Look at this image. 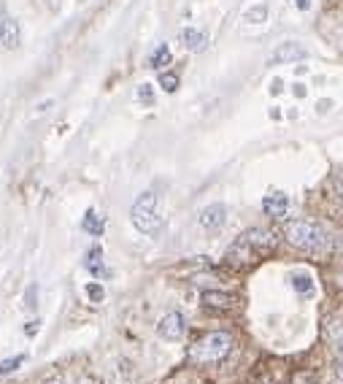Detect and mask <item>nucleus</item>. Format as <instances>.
Masks as SVG:
<instances>
[{"label":"nucleus","mask_w":343,"mask_h":384,"mask_svg":"<svg viewBox=\"0 0 343 384\" xmlns=\"http://www.w3.org/2000/svg\"><path fill=\"white\" fill-rule=\"evenodd\" d=\"M338 192L343 195V173H341V179H338Z\"/></svg>","instance_id":"bb28decb"},{"label":"nucleus","mask_w":343,"mask_h":384,"mask_svg":"<svg viewBox=\"0 0 343 384\" xmlns=\"http://www.w3.org/2000/svg\"><path fill=\"white\" fill-rule=\"evenodd\" d=\"M138 100H141L144 106H154V87H151V84H141V87H138Z\"/></svg>","instance_id":"6ab92c4d"},{"label":"nucleus","mask_w":343,"mask_h":384,"mask_svg":"<svg viewBox=\"0 0 343 384\" xmlns=\"http://www.w3.org/2000/svg\"><path fill=\"white\" fill-rule=\"evenodd\" d=\"M295 95L303 98V95H306V87H303V84H295Z\"/></svg>","instance_id":"a878e982"},{"label":"nucleus","mask_w":343,"mask_h":384,"mask_svg":"<svg viewBox=\"0 0 343 384\" xmlns=\"http://www.w3.org/2000/svg\"><path fill=\"white\" fill-rule=\"evenodd\" d=\"M224 222H227L224 203H211L200 211V228H206V231H219Z\"/></svg>","instance_id":"6e6552de"},{"label":"nucleus","mask_w":343,"mask_h":384,"mask_svg":"<svg viewBox=\"0 0 343 384\" xmlns=\"http://www.w3.org/2000/svg\"><path fill=\"white\" fill-rule=\"evenodd\" d=\"M38 327H41V325H38V320H33V322L25 325V333H28V336H35V333H38Z\"/></svg>","instance_id":"4be33fe9"},{"label":"nucleus","mask_w":343,"mask_h":384,"mask_svg":"<svg viewBox=\"0 0 343 384\" xmlns=\"http://www.w3.org/2000/svg\"><path fill=\"white\" fill-rule=\"evenodd\" d=\"M84 268H87V271H90L95 279H105V277H108V268H105L103 249H100V246H92L90 252H87V257H84Z\"/></svg>","instance_id":"9b49d317"},{"label":"nucleus","mask_w":343,"mask_h":384,"mask_svg":"<svg viewBox=\"0 0 343 384\" xmlns=\"http://www.w3.org/2000/svg\"><path fill=\"white\" fill-rule=\"evenodd\" d=\"M81 231L84 233H90V235H103V231H105V222H103V216L98 214L95 209H90L87 214H84V219H81Z\"/></svg>","instance_id":"f8f14e48"},{"label":"nucleus","mask_w":343,"mask_h":384,"mask_svg":"<svg viewBox=\"0 0 343 384\" xmlns=\"http://www.w3.org/2000/svg\"><path fill=\"white\" fill-rule=\"evenodd\" d=\"M262 211L268 216H273V219L286 216V211H289V195L281 192V190H270L268 195L262 198Z\"/></svg>","instance_id":"423d86ee"},{"label":"nucleus","mask_w":343,"mask_h":384,"mask_svg":"<svg viewBox=\"0 0 343 384\" xmlns=\"http://www.w3.org/2000/svg\"><path fill=\"white\" fill-rule=\"evenodd\" d=\"M84 292H87V298H90L92 303H103V301H105L103 284H98V281H90V284L84 287Z\"/></svg>","instance_id":"f3484780"},{"label":"nucleus","mask_w":343,"mask_h":384,"mask_svg":"<svg viewBox=\"0 0 343 384\" xmlns=\"http://www.w3.org/2000/svg\"><path fill=\"white\" fill-rule=\"evenodd\" d=\"M38 306V284H30L28 287V295H25V308H35Z\"/></svg>","instance_id":"412c9836"},{"label":"nucleus","mask_w":343,"mask_h":384,"mask_svg":"<svg viewBox=\"0 0 343 384\" xmlns=\"http://www.w3.org/2000/svg\"><path fill=\"white\" fill-rule=\"evenodd\" d=\"M157 84L163 87V93H176V90H179V76L170 74V71H163L160 78H157Z\"/></svg>","instance_id":"dca6fc26"},{"label":"nucleus","mask_w":343,"mask_h":384,"mask_svg":"<svg viewBox=\"0 0 343 384\" xmlns=\"http://www.w3.org/2000/svg\"><path fill=\"white\" fill-rule=\"evenodd\" d=\"M230 349H233V336H230V333H222V330H214V333L200 338L190 354H192L194 363L209 366V363H222L224 357L230 354Z\"/></svg>","instance_id":"7ed1b4c3"},{"label":"nucleus","mask_w":343,"mask_h":384,"mask_svg":"<svg viewBox=\"0 0 343 384\" xmlns=\"http://www.w3.org/2000/svg\"><path fill=\"white\" fill-rule=\"evenodd\" d=\"M25 363V354H16V357H6L3 363H0V376H6V373H11V371H16L19 366Z\"/></svg>","instance_id":"a211bd4d"},{"label":"nucleus","mask_w":343,"mask_h":384,"mask_svg":"<svg viewBox=\"0 0 343 384\" xmlns=\"http://www.w3.org/2000/svg\"><path fill=\"white\" fill-rule=\"evenodd\" d=\"M49 384H62V382H49Z\"/></svg>","instance_id":"cd10ccee"},{"label":"nucleus","mask_w":343,"mask_h":384,"mask_svg":"<svg viewBox=\"0 0 343 384\" xmlns=\"http://www.w3.org/2000/svg\"><path fill=\"white\" fill-rule=\"evenodd\" d=\"M233 295H227V292H219V290H209V292H203V303L209 308H233Z\"/></svg>","instance_id":"ddd939ff"},{"label":"nucleus","mask_w":343,"mask_h":384,"mask_svg":"<svg viewBox=\"0 0 343 384\" xmlns=\"http://www.w3.org/2000/svg\"><path fill=\"white\" fill-rule=\"evenodd\" d=\"M160 200L154 192H144V195H138V200L133 203V209H130V222H133V228L138 233H157L163 228V216H160Z\"/></svg>","instance_id":"f03ea898"},{"label":"nucleus","mask_w":343,"mask_h":384,"mask_svg":"<svg viewBox=\"0 0 343 384\" xmlns=\"http://www.w3.org/2000/svg\"><path fill=\"white\" fill-rule=\"evenodd\" d=\"M179 41L187 52H203V49L209 47V35L203 30H197V28H184L179 33Z\"/></svg>","instance_id":"9d476101"},{"label":"nucleus","mask_w":343,"mask_h":384,"mask_svg":"<svg viewBox=\"0 0 343 384\" xmlns=\"http://www.w3.org/2000/svg\"><path fill=\"white\" fill-rule=\"evenodd\" d=\"M265 14H268V6H254L252 11H246V19L249 22H265Z\"/></svg>","instance_id":"aec40b11"},{"label":"nucleus","mask_w":343,"mask_h":384,"mask_svg":"<svg viewBox=\"0 0 343 384\" xmlns=\"http://www.w3.org/2000/svg\"><path fill=\"white\" fill-rule=\"evenodd\" d=\"M330 108H332V100H319V106H316V111H319V114H325V111H330Z\"/></svg>","instance_id":"5701e85b"},{"label":"nucleus","mask_w":343,"mask_h":384,"mask_svg":"<svg viewBox=\"0 0 343 384\" xmlns=\"http://www.w3.org/2000/svg\"><path fill=\"white\" fill-rule=\"evenodd\" d=\"M306 57H308V52H306L303 44H298V41H284L281 47L273 52V57H270V60L284 65V62H303Z\"/></svg>","instance_id":"0eeeda50"},{"label":"nucleus","mask_w":343,"mask_h":384,"mask_svg":"<svg viewBox=\"0 0 343 384\" xmlns=\"http://www.w3.org/2000/svg\"><path fill=\"white\" fill-rule=\"evenodd\" d=\"M284 238L295 249L313 252V255H325L330 252V233L313 222V219H292L284 225Z\"/></svg>","instance_id":"f257e3e1"},{"label":"nucleus","mask_w":343,"mask_h":384,"mask_svg":"<svg viewBox=\"0 0 343 384\" xmlns=\"http://www.w3.org/2000/svg\"><path fill=\"white\" fill-rule=\"evenodd\" d=\"M170 62H173V54H170V49L165 47V44H160V47L151 52L149 65L154 68V71H165V68H168Z\"/></svg>","instance_id":"4468645a"},{"label":"nucleus","mask_w":343,"mask_h":384,"mask_svg":"<svg viewBox=\"0 0 343 384\" xmlns=\"http://www.w3.org/2000/svg\"><path fill=\"white\" fill-rule=\"evenodd\" d=\"M187 333V320H184V314L181 311H168L160 317V322H157V336L165 338V341H181Z\"/></svg>","instance_id":"20e7f679"},{"label":"nucleus","mask_w":343,"mask_h":384,"mask_svg":"<svg viewBox=\"0 0 343 384\" xmlns=\"http://www.w3.org/2000/svg\"><path fill=\"white\" fill-rule=\"evenodd\" d=\"M295 6H298L300 11H308V8H311V0H295Z\"/></svg>","instance_id":"b1692460"},{"label":"nucleus","mask_w":343,"mask_h":384,"mask_svg":"<svg viewBox=\"0 0 343 384\" xmlns=\"http://www.w3.org/2000/svg\"><path fill=\"white\" fill-rule=\"evenodd\" d=\"M260 257H262V255H260V252L246 241V235L236 238V241L230 244V249H227V262H230V265H236V268H246V265L257 262Z\"/></svg>","instance_id":"39448f33"},{"label":"nucleus","mask_w":343,"mask_h":384,"mask_svg":"<svg viewBox=\"0 0 343 384\" xmlns=\"http://www.w3.org/2000/svg\"><path fill=\"white\" fill-rule=\"evenodd\" d=\"M270 93H281V78H273V87H270Z\"/></svg>","instance_id":"393cba45"},{"label":"nucleus","mask_w":343,"mask_h":384,"mask_svg":"<svg viewBox=\"0 0 343 384\" xmlns=\"http://www.w3.org/2000/svg\"><path fill=\"white\" fill-rule=\"evenodd\" d=\"M292 287H295L300 295H311V292H313L311 274H295V277H292Z\"/></svg>","instance_id":"2eb2a0df"},{"label":"nucleus","mask_w":343,"mask_h":384,"mask_svg":"<svg viewBox=\"0 0 343 384\" xmlns=\"http://www.w3.org/2000/svg\"><path fill=\"white\" fill-rule=\"evenodd\" d=\"M19 38H22V33H19V22H16L14 16L0 14V44H3L6 49H16L19 47Z\"/></svg>","instance_id":"1a4fd4ad"}]
</instances>
